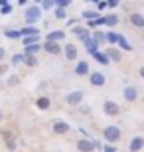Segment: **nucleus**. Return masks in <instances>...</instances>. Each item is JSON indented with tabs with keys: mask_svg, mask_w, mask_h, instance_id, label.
I'll use <instances>...</instances> for the list:
<instances>
[{
	"mask_svg": "<svg viewBox=\"0 0 144 152\" xmlns=\"http://www.w3.org/2000/svg\"><path fill=\"white\" fill-rule=\"evenodd\" d=\"M39 18H42V10H39L38 6H32V8L26 10V22L28 24H36Z\"/></svg>",
	"mask_w": 144,
	"mask_h": 152,
	"instance_id": "f257e3e1",
	"label": "nucleus"
},
{
	"mask_svg": "<svg viewBox=\"0 0 144 152\" xmlns=\"http://www.w3.org/2000/svg\"><path fill=\"white\" fill-rule=\"evenodd\" d=\"M105 138L109 142H116L118 138H121V130L116 129V126H107L105 129Z\"/></svg>",
	"mask_w": 144,
	"mask_h": 152,
	"instance_id": "f03ea898",
	"label": "nucleus"
},
{
	"mask_svg": "<svg viewBox=\"0 0 144 152\" xmlns=\"http://www.w3.org/2000/svg\"><path fill=\"white\" fill-rule=\"evenodd\" d=\"M65 101H67V105H79V103L83 101V91H73V93H67Z\"/></svg>",
	"mask_w": 144,
	"mask_h": 152,
	"instance_id": "7ed1b4c3",
	"label": "nucleus"
},
{
	"mask_svg": "<svg viewBox=\"0 0 144 152\" xmlns=\"http://www.w3.org/2000/svg\"><path fill=\"white\" fill-rule=\"evenodd\" d=\"M103 111H105L107 117H115V115L118 113V105H116L115 101H105V105H103Z\"/></svg>",
	"mask_w": 144,
	"mask_h": 152,
	"instance_id": "20e7f679",
	"label": "nucleus"
},
{
	"mask_svg": "<svg viewBox=\"0 0 144 152\" xmlns=\"http://www.w3.org/2000/svg\"><path fill=\"white\" fill-rule=\"evenodd\" d=\"M91 85H95V87H103L105 85V75L103 73H91Z\"/></svg>",
	"mask_w": 144,
	"mask_h": 152,
	"instance_id": "39448f33",
	"label": "nucleus"
},
{
	"mask_svg": "<svg viewBox=\"0 0 144 152\" xmlns=\"http://www.w3.org/2000/svg\"><path fill=\"white\" fill-rule=\"evenodd\" d=\"M99 146L97 142H91V140H81L79 142V150L81 152H91V150H95V148Z\"/></svg>",
	"mask_w": 144,
	"mask_h": 152,
	"instance_id": "423d86ee",
	"label": "nucleus"
},
{
	"mask_svg": "<svg viewBox=\"0 0 144 152\" xmlns=\"http://www.w3.org/2000/svg\"><path fill=\"white\" fill-rule=\"evenodd\" d=\"M45 38H48V42H59V39L65 38V32L63 30H56V32H50Z\"/></svg>",
	"mask_w": 144,
	"mask_h": 152,
	"instance_id": "0eeeda50",
	"label": "nucleus"
},
{
	"mask_svg": "<svg viewBox=\"0 0 144 152\" xmlns=\"http://www.w3.org/2000/svg\"><path fill=\"white\" fill-rule=\"evenodd\" d=\"M130 24L136 26V28H144V16H140V14H130Z\"/></svg>",
	"mask_w": 144,
	"mask_h": 152,
	"instance_id": "6e6552de",
	"label": "nucleus"
},
{
	"mask_svg": "<svg viewBox=\"0 0 144 152\" xmlns=\"http://www.w3.org/2000/svg\"><path fill=\"white\" fill-rule=\"evenodd\" d=\"M65 56H67V59H75V57H77V48H75V45L73 44H67L65 45Z\"/></svg>",
	"mask_w": 144,
	"mask_h": 152,
	"instance_id": "1a4fd4ad",
	"label": "nucleus"
},
{
	"mask_svg": "<svg viewBox=\"0 0 144 152\" xmlns=\"http://www.w3.org/2000/svg\"><path fill=\"white\" fill-rule=\"evenodd\" d=\"M67 130H69V124H67V123L57 121V123L53 124V132H57V134H63V132H67Z\"/></svg>",
	"mask_w": 144,
	"mask_h": 152,
	"instance_id": "9d476101",
	"label": "nucleus"
},
{
	"mask_svg": "<svg viewBox=\"0 0 144 152\" xmlns=\"http://www.w3.org/2000/svg\"><path fill=\"white\" fill-rule=\"evenodd\" d=\"M75 73L77 75H87L89 73V63L87 61H79L77 67H75Z\"/></svg>",
	"mask_w": 144,
	"mask_h": 152,
	"instance_id": "9b49d317",
	"label": "nucleus"
},
{
	"mask_svg": "<svg viewBox=\"0 0 144 152\" xmlns=\"http://www.w3.org/2000/svg\"><path fill=\"white\" fill-rule=\"evenodd\" d=\"M142 146H144V138H140V136H136V138L130 142V150L132 152H138Z\"/></svg>",
	"mask_w": 144,
	"mask_h": 152,
	"instance_id": "f8f14e48",
	"label": "nucleus"
},
{
	"mask_svg": "<svg viewBox=\"0 0 144 152\" xmlns=\"http://www.w3.org/2000/svg\"><path fill=\"white\" fill-rule=\"evenodd\" d=\"M136 95H138V93H136L134 87H126V89H124V99H126V101H134Z\"/></svg>",
	"mask_w": 144,
	"mask_h": 152,
	"instance_id": "ddd939ff",
	"label": "nucleus"
},
{
	"mask_svg": "<svg viewBox=\"0 0 144 152\" xmlns=\"http://www.w3.org/2000/svg\"><path fill=\"white\" fill-rule=\"evenodd\" d=\"M44 48H45V51H50V53H59V51H61V50H59V45H57L56 42H48Z\"/></svg>",
	"mask_w": 144,
	"mask_h": 152,
	"instance_id": "4468645a",
	"label": "nucleus"
},
{
	"mask_svg": "<svg viewBox=\"0 0 144 152\" xmlns=\"http://www.w3.org/2000/svg\"><path fill=\"white\" fill-rule=\"evenodd\" d=\"M83 42H85V45H87V50L91 51V53H93V51H97V42H95L93 38H85Z\"/></svg>",
	"mask_w": 144,
	"mask_h": 152,
	"instance_id": "2eb2a0df",
	"label": "nucleus"
},
{
	"mask_svg": "<svg viewBox=\"0 0 144 152\" xmlns=\"http://www.w3.org/2000/svg\"><path fill=\"white\" fill-rule=\"evenodd\" d=\"M38 34H39L38 28H30V26H28V28H22V30H20V36H38Z\"/></svg>",
	"mask_w": 144,
	"mask_h": 152,
	"instance_id": "dca6fc26",
	"label": "nucleus"
},
{
	"mask_svg": "<svg viewBox=\"0 0 144 152\" xmlns=\"http://www.w3.org/2000/svg\"><path fill=\"white\" fill-rule=\"evenodd\" d=\"M73 32L77 34V38H79V39L89 38V30H85V28H73Z\"/></svg>",
	"mask_w": 144,
	"mask_h": 152,
	"instance_id": "f3484780",
	"label": "nucleus"
},
{
	"mask_svg": "<svg viewBox=\"0 0 144 152\" xmlns=\"http://www.w3.org/2000/svg\"><path fill=\"white\" fill-rule=\"evenodd\" d=\"M116 42L121 44V48H122V50H132V48H130V44L126 42V38H124L122 34H118V38H116Z\"/></svg>",
	"mask_w": 144,
	"mask_h": 152,
	"instance_id": "a211bd4d",
	"label": "nucleus"
},
{
	"mask_svg": "<svg viewBox=\"0 0 144 152\" xmlns=\"http://www.w3.org/2000/svg\"><path fill=\"white\" fill-rule=\"evenodd\" d=\"M48 107H50V99H48V97H39V99H38V109L45 111Z\"/></svg>",
	"mask_w": 144,
	"mask_h": 152,
	"instance_id": "6ab92c4d",
	"label": "nucleus"
},
{
	"mask_svg": "<svg viewBox=\"0 0 144 152\" xmlns=\"http://www.w3.org/2000/svg\"><path fill=\"white\" fill-rule=\"evenodd\" d=\"M103 20H105V24H109V26H115V24H118V16H116V14H111V16H105Z\"/></svg>",
	"mask_w": 144,
	"mask_h": 152,
	"instance_id": "aec40b11",
	"label": "nucleus"
},
{
	"mask_svg": "<svg viewBox=\"0 0 144 152\" xmlns=\"http://www.w3.org/2000/svg\"><path fill=\"white\" fill-rule=\"evenodd\" d=\"M38 39H39V34H38V36H26V38H24V45L38 44Z\"/></svg>",
	"mask_w": 144,
	"mask_h": 152,
	"instance_id": "412c9836",
	"label": "nucleus"
},
{
	"mask_svg": "<svg viewBox=\"0 0 144 152\" xmlns=\"http://www.w3.org/2000/svg\"><path fill=\"white\" fill-rule=\"evenodd\" d=\"M36 51H39V44H30V45H26V53L34 56Z\"/></svg>",
	"mask_w": 144,
	"mask_h": 152,
	"instance_id": "4be33fe9",
	"label": "nucleus"
},
{
	"mask_svg": "<svg viewBox=\"0 0 144 152\" xmlns=\"http://www.w3.org/2000/svg\"><path fill=\"white\" fill-rule=\"evenodd\" d=\"M93 56H95V59H97V61H101V63H109V57H107L105 53H99V51H93Z\"/></svg>",
	"mask_w": 144,
	"mask_h": 152,
	"instance_id": "5701e85b",
	"label": "nucleus"
},
{
	"mask_svg": "<svg viewBox=\"0 0 144 152\" xmlns=\"http://www.w3.org/2000/svg\"><path fill=\"white\" fill-rule=\"evenodd\" d=\"M116 38H118V34H115V32L105 34V42H109V44H116Z\"/></svg>",
	"mask_w": 144,
	"mask_h": 152,
	"instance_id": "b1692460",
	"label": "nucleus"
},
{
	"mask_svg": "<svg viewBox=\"0 0 144 152\" xmlns=\"http://www.w3.org/2000/svg\"><path fill=\"white\" fill-rule=\"evenodd\" d=\"M22 61L28 63V65H36V57L30 56V53H26V56H22Z\"/></svg>",
	"mask_w": 144,
	"mask_h": 152,
	"instance_id": "393cba45",
	"label": "nucleus"
},
{
	"mask_svg": "<svg viewBox=\"0 0 144 152\" xmlns=\"http://www.w3.org/2000/svg\"><path fill=\"white\" fill-rule=\"evenodd\" d=\"M4 36H8L10 39H14V38H20V30H8V32H4Z\"/></svg>",
	"mask_w": 144,
	"mask_h": 152,
	"instance_id": "a878e982",
	"label": "nucleus"
},
{
	"mask_svg": "<svg viewBox=\"0 0 144 152\" xmlns=\"http://www.w3.org/2000/svg\"><path fill=\"white\" fill-rule=\"evenodd\" d=\"M93 39L97 44H103V42H105V34H103V32H97V34L93 36Z\"/></svg>",
	"mask_w": 144,
	"mask_h": 152,
	"instance_id": "bb28decb",
	"label": "nucleus"
},
{
	"mask_svg": "<svg viewBox=\"0 0 144 152\" xmlns=\"http://www.w3.org/2000/svg\"><path fill=\"white\" fill-rule=\"evenodd\" d=\"M107 57H111V59L116 61V59H121V53H118L116 50H109V56H107Z\"/></svg>",
	"mask_w": 144,
	"mask_h": 152,
	"instance_id": "cd10ccee",
	"label": "nucleus"
},
{
	"mask_svg": "<svg viewBox=\"0 0 144 152\" xmlns=\"http://www.w3.org/2000/svg\"><path fill=\"white\" fill-rule=\"evenodd\" d=\"M53 2H56V4L59 6V8H65V6L71 4V0H53Z\"/></svg>",
	"mask_w": 144,
	"mask_h": 152,
	"instance_id": "c85d7f7f",
	"label": "nucleus"
},
{
	"mask_svg": "<svg viewBox=\"0 0 144 152\" xmlns=\"http://www.w3.org/2000/svg\"><path fill=\"white\" fill-rule=\"evenodd\" d=\"M56 18H59V20H65V10H63V8H57V10H56Z\"/></svg>",
	"mask_w": 144,
	"mask_h": 152,
	"instance_id": "c756f323",
	"label": "nucleus"
},
{
	"mask_svg": "<svg viewBox=\"0 0 144 152\" xmlns=\"http://www.w3.org/2000/svg\"><path fill=\"white\" fill-rule=\"evenodd\" d=\"M83 18H97V12H91V10H85V12H83Z\"/></svg>",
	"mask_w": 144,
	"mask_h": 152,
	"instance_id": "7c9ffc66",
	"label": "nucleus"
},
{
	"mask_svg": "<svg viewBox=\"0 0 144 152\" xmlns=\"http://www.w3.org/2000/svg\"><path fill=\"white\" fill-rule=\"evenodd\" d=\"M12 63H14V65L22 63V56H14V57H12Z\"/></svg>",
	"mask_w": 144,
	"mask_h": 152,
	"instance_id": "2f4dec72",
	"label": "nucleus"
},
{
	"mask_svg": "<svg viewBox=\"0 0 144 152\" xmlns=\"http://www.w3.org/2000/svg\"><path fill=\"white\" fill-rule=\"evenodd\" d=\"M10 12H12V8H10L8 4H4V6H2V14H10Z\"/></svg>",
	"mask_w": 144,
	"mask_h": 152,
	"instance_id": "473e14b6",
	"label": "nucleus"
},
{
	"mask_svg": "<svg viewBox=\"0 0 144 152\" xmlns=\"http://www.w3.org/2000/svg\"><path fill=\"white\" fill-rule=\"evenodd\" d=\"M16 83H18V77H16V75H12V77L8 79V85H16Z\"/></svg>",
	"mask_w": 144,
	"mask_h": 152,
	"instance_id": "72a5a7b5",
	"label": "nucleus"
},
{
	"mask_svg": "<svg viewBox=\"0 0 144 152\" xmlns=\"http://www.w3.org/2000/svg\"><path fill=\"white\" fill-rule=\"evenodd\" d=\"M51 4H53V0H44V8H51Z\"/></svg>",
	"mask_w": 144,
	"mask_h": 152,
	"instance_id": "f704fd0d",
	"label": "nucleus"
},
{
	"mask_svg": "<svg viewBox=\"0 0 144 152\" xmlns=\"http://www.w3.org/2000/svg\"><path fill=\"white\" fill-rule=\"evenodd\" d=\"M4 57H6V50H4V48H0V61H2Z\"/></svg>",
	"mask_w": 144,
	"mask_h": 152,
	"instance_id": "c9c22d12",
	"label": "nucleus"
},
{
	"mask_svg": "<svg viewBox=\"0 0 144 152\" xmlns=\"http://www.w3.org/2000/svg\"><path fill=\"white\" fill-rule=\"evenodd\" d=\"M116 4H118V0H109V4H107V6H116Z\"/></svg>",
	"mask_w": 144,
	"mask_h": 152,
	"instance_id": "e433bc0d",
	"label": "nucleus"
},
{
	"mask_svg": "<svg viewBox=\"0 0 144 152\" xmlns=\"http://www.w3.org/2000/svg\"><path fill=\"white\" fill-rule=\"evenodd\" d=\"M105 150L107 152H115V146H105Z\"/></svg>",
	"mask_w": 144,
	"mask_h": 152,
	"instance_id": "4c0bfd02",
	"label": "nucleus"
},
{
	"mask_svg": "<svg viewBox=\"0 0 144 152\" xmlns=\"http://www.w3.org/2000/svg\"><path fill=\"white\" fill-rule=\"evenodd\" d=\"M4 4H8V0H0V6H4Z\"/></svg>",
	"mask_w": 144,
	"mask_h": 152,
	"instance_id": "58836bf2",
	"label": "nucleus"
},
{
	"mask_svg": "<svg viewBox=\"0 0 144 152\" xmlns=\"http://www.w3.org/2000/svg\"><path fill=\"white\" fill-rule=\"evenodd\" d=\"M18 4H26V0H18Z\"/></svg>",
	"mask_w": 144,
	"mask_h": 152,
	"instance_id": "ea45409f",
	"label": "nucleus"
},
{
	"mask_svg": "<svg viewBox=\"0 0 144 152\" xmlns=\"http://www.w3.org/2000/svg\"><path fill=\"white\" fill-rule=\"evenodd\" d=\"M2 71H6V67H2V65H0V73H2Z\"/></svg>",
	"mask_w": 144,
	"mask_h": 152,
	"instance_id": "a19ab883",
	"label": "nucleus"
},
{
	"mask_svg": "<svg viewBox=\"0 0 144 152\" xmlns=\"http://www.w3.org/2000/svg\"><path fill=\"white\" fill-rule=\"evenodd\" d=\"M140 75H142V77H144V67H142V69H140Z\"/></svg>",
	"mask_w": 144,
	"mask_h": 152,
	"instance_id": "79ce46f5",
	"label": "nucleus"
},
{
	"mask_svg": "<svg viewBox=\"0 0 144 152\" xmlns=\"http://www.w3.org/2000/svg\"><path fill=\"white\" fill-rule=\"evenodd\" d=\"M93 2H99V0H93Z\"/></svg>",
	"mask_w": 144,
	"mask_h": 152,
	"instance_id": "37998d69",
	"label": "nucleus"
},
{
	"mask_svg": "<svg viewBox=\"0 0 144 152\" xmlns=\"http://www.w3.org/2000/svg\"><path fill=\"white\" fill-rule=\"evenodd\" d=\"M36 2H42V0H36Z\"/></svg>",
	"mask_w": 144,
	"mask_h": 152,
	"instance_id": "c03bdc74",
	"label": "nucleus"
},
{
	"mask_svg": "<svg viewBox=\"0 0 144 152\" xmlns=\"http://www.w3.org/2000/svg\"><path fill=\"white\" fill-rule=\"evenodd\" d=\"M0 118H2V117H0Z\"/></svg>",
	"mask_w": 144,
	"mask_h": 152,
	"instance_id": "a18cd8bd",
	"label": "nucleus"
}]
</instances>
